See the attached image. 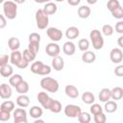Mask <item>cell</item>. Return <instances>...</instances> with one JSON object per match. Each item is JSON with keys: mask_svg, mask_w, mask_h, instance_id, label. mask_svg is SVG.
<instances>
[{"mask_svg": "<svg viewBox=\"0 0 123 123\" xmlns=\"http://www.w3.org/2000/svg\"><path fill=\"white\" fill-rule=\"evenodd\" d=\"M40 86L41 88H43L44 90L48 92L55 93L59 90L60 85L56 79L51 78V77H44L40 80Z\"/></svg>", "mask_w": 123, "mask_h": 123, "instance_id": "1", "label": "cell"}, {"mask_svg": "<svg viewBox=\"0 0 123 123\" xmlns=\"http://www.w3.org/2000/svg\"><path fill=\"white\" fill-rule=\"evenodd\" d=\"M3 12L8 19H14L17 14V4L13 1H6L3 3Z\"/></svg>", "mask_w": 123, "mask_h": 123, "instance_id": "2", "label": "cell"}, {"mask_svg": "<svg viewBox=\"0 0 123 123\" xmlns=\"http://www.w3.org/2000/svg\"><path fill=\"white\" fill-rule=\"evenodd\" d=\"M31 71L34 74H38L41 76H46L51 73V66L44 64L42 62L37 61L32 63L31 65Z\"/></svg>", "mask_w": 123, "mask_h": 123, "instance_id": "3", "label": "cell"}, {"mask_svg": "<svg viewBox=\"0 0 123 123\" xmlns=\"http://www.w3.org/2000/svg\"><path fill=\"white\" fill-rule=\"evenodd\" d=\"M89 38L91 40L92 46L95 50H100L104 46V38L102 37V34L99 30L94 29L89 34Z\"/></svg>", "mask_w": 123, "mask_h": 123, "instance_id": "4", "label": "cell"}, {"mask_svg": "<svg viewBox=\"0 0 123 123\" xmlns=\"http://www.w3.org/2000/svg\"><path fill=\"white\" fill-rule=\"evenodd\" d=\"M36 22H37V28L40 30L46 29V27L48 26L49 24L48 14H46L42 9H39L36 12Z\"/></svg>", "mask_w": 123, "mask_h": 123, "instance_id": "5", "label": "cell"}, {"mask_svg": "<svg viewBox=\"0 0 123 123\" xmlns=\"http://www.w3.org/2000/svg\"><path fill=\"white\" fill-rule=\"evenodd\" d=\"M81 112H82V110L77 105L69 104V105H66L65 108H64V114L67 117H70V118L78 117L81 114Z\"/></svg>", "mask_w": 123, "mask_h": 123, "instance_id": "6", "label": "cell"}, {"mask_svg": "<svg viewBox=\"0 0 123 123\" xmlns=\"http://www.w3.org/2000/svg\"><path fill=\"white\" fill-rule=\"evenodd\" d=\"M46 34H47L48 37L52 41H54V42L60 41L62 38V32L60 29L55 28V27H49V28H47Z\"/></svg>", "mask_w": 123, "mask_h": 123, "instance_id": "7", "label": "cell"}, {"mask_svg": "<svg viewBox=\"0 0 123 123\" xmlns=\"http://www.w3.org/2000/svg\"><path fill=\"white\" fill-rule=\"evenodd\" d=\"M14 123H27V111L21 107L13 111Z\"/></svg>", "mask_w": 123, "mask_h": 123, "instance_id": "8", "label": "cell"}, {"mask_svg": "<svg viewBox=\"0 0 123 123\" xmlns=\"http://www.w3.org/2000/svg\"><path fill=\"white\" fill-rule=\"evenodd\" d=\"M37 98V101L39 102V104L42 106V108H44L45 110H49V106H50L53 98H51L47 94V92H45V91L38 92Z\"/></svg>", "mask_w": 123, "mask_h": 123, "instance_id": "9", "label": "cell"}, {"mask_svg": "<svg viewBox=\"0 0 123 123\" xmlns=\"http://www.w3.org/2000/svg\"><path fill=\"white\" fill-rule=\"evenodd\" d=\"M45 52L48 56L54 58V57H57L59 56L60 52H61V48L60 46L55 43V42H51V43H48L45 47Z\"/></svg>", "mask_w": 123, "mask_h": 123, "instance_id": "10", "label": "cell"}, {"mask_svg": "<svg viewBox=\"0 0 123 123\" xmlns=\"http://www.w3.org/2000/svg\"><path fill=\"white\" fill-rule=\"evenodd\" d=\"M110 59L113 63H119L123 60V52L120 48H113L110 52Z\"/></svg>", "mask_w": 123, "mask_h": 123, "instance_id": "11", "label": "cell"}, {"mask_svg": "<svg viewBox=\"0 0 123 123\" xmlns=\"http://www.w3.org/2000/svg\"><path fill=\"white\" fill-rule=\"evenodd\" d=\"M12 94V88L9 85L7 84H2L0 86V97L2 99H9L11 98Z\"/></svg>", "mask_w": 123, "mask_h": 123, "instance_id": "12", "label": "cell"}, {"mask_svg": "<svg viewBox=\"0 0 123 123\" xmlns=\"http://www.w3.org/2000/svg\"><path fill=\"white\" fill-rule=\"evenodd\" d=\"M64 92H65L66 96H68L69 98H72V99H75V98H77L79 96V90L73 85H67V86H65Z\"/></svg>", "mask_w": 123, "mask_h": 123, "instance_id": "13", "label": "cell"}, {"mask_svg": "<svg viewBox=\"0 0 123 123\" xmlns=\"http://www.w3.org/2000/svg\"><path fill=\"white\" fill-rule=\"evenodd\" d=\"M62 51H63V53L65 55L72 56L76 51V46L72 41H70V40L66 41V42H64V44L62 46Z\"/></svg>", "mask_w": 123, "mask_h": 123, "instance_id": "14", "label": "cell"}, {"mask_svg": "<svg viewBox=\"0 0 123 123\" xmlns=\"http://www.w3.org/2000/svg\"><path fill=\"white\" fill-rule=\"evenodd\" d=\"M52 67L56 70V71H61L62 69H63L64 67V62L63 59L60 56L54 57L52 60Z\"/></svg>", "mask_w": 123, "mask_h": 123, "instance_id": "15", "label": "cell"}, {"mask_svg": "<svg viewBox=\"0 0 123 123\" xmlns=\"http://www.w3.org/2000/svg\"><path fill=\"white\" fill-rule=\"evenodd\" d=\"M79 35H80V31L75 26H71V27L67 28L65 31V37L68 39H75L79 37Z\"/></svg>", "mask_w": 123, "mask_h": 123, "instance_id": "16", "label": "cell"}, {"mask_svg": "<svg viewBox=\"0 0 123 123\" xmlns=\"http://www.w3.org/2000/svg\"><path fill=\"white\" fill-rule=\"evenodd\" d=\"M96 60V55L92 51H85L84 54L82 55V61L86 63H92Z\"/></svg>", "mask_w": 123, "mask_h": 123, "instance_id": "17", "label": "cell"}, {"mask_svg": "<svg viewBox=\"0 0 123 123\" xmlns=\"http://www.w3.org/2000/svg\"><path fill=\"white\" fill-rule=\"evenodd\" d=\"M22 58H23L22 53L18 50H15V51H12L11 56H10V61L12 62V64L16 66L19 63V62L22 60Z\"/></svg>", "mask_w": 123, "mask_h": 123, "instance_id": "18", "label": "cell"}, {"mask_svg": "<svg viewBox=\"0 0 123 123\" xmlns=\"http://www.w3.org/2000/svg\"><path fill=\"white\" fill-rule=\"evenodd\" d=\"M98 97H99V100L101 102H103V103L109 101L111 98V89L107 88V87L102 88L100 90V92H99V96Z\"/></svg>", "mask_w": 123, "mask_h": 123, "instance_id": "19", "label": "cell"}, {"mask_svg": "<svg viewBox=\"0 0 123 123\" xmlns=\"http://www.w3.org/2000/svg\"><path fill=\"white\" fill-rule=\"evenodd\" d=\"M78 16L80 17V18H83V19H85V18H87L89 15H90V13H91V10H90V8L88 7V6H81L80 8H78Z\"/></svg>", "mask_w": 123, "mask_h": 123, "instance_id": "20", "label": "cell"}, {"mask_svg": "<svg viewBox=\"0 0 123 123\" xmlns=\"http://www.w3.org/2000/svg\"><path fill=\"white\" fill-rule=\"evenodd\" d=\"M16 104L21 108H26L30 105V98L26 94H20L16 98Z\"/></svg>", "mask_w": 123, "mask_h": 123, "instance_id": "21", "label": "cell"}, {"mask_svg": "<svg viewBox=\"0 0 123 123\" xmlns=\"http://www.w3.org/2000/svg\"><path fill=\"white\" fill-rule=\"evenodd\" d=\"M42 10L44 11V12H45L46 14L51 15V14L56 13L58 8H57V5H56L55 3H53V2L50 1V2H48V3H45V5H44V7H43Z\"/></svg>", "mask_w": 123, "mask_h": 123, "instance_id": "22", "label": "cell"}, {"mask_svg": "<svg viewBox=\"0 0 123 123\" xmlns=\"http://www.w3.org/2000/svg\"><path fill=\"white\" fill-rule=\"evenodd\" d=\"M82 101L85 103V104H87V105H91L94 103L95 101V96L92 92L90 91H86L82 94Z\"/></svg>", "mask_w": 123, "mask_h": 123, "instance_id": "23", "label": "cell"}, {"mask_svg": "<svg viewBox=\"0 0 123 123\" xmlns=\"http://www.w3.org/2000/svg\"><path fill=\"white\" fill-rule=\"evenodd\" d=\"M12 73H13V69H12V65L6 64L3 66H0V74L2 77H4V78L11 77L12 75Z\"/></svg>", "mask_w": 123, "mask_h": 123, "instance_id": "24", "label": "cell"}, {"mask_svg": "<svg viewBox=\"0 0 123 123\" xmlns=\"http://www.w3.org/2000/svg\"><path fill=\"white\" fill-rule=\"evenodd\" d=\"M111 98H112V100L117 101V100L122 99V97H123V88L122 87L115 86L112 89H111Z\"/></svg>", "mask_w": 123, "mask_h": 123, "instance_id": "25", "label": "cell"}, {"mask_svg": "<svg viewBox=\"0 0 123 123\" xmlns=\"http://www.w3.org/2000/svg\"><path fill=\"white\" fill-rule=\"evenodd\" d=\"M15 89L19 94H26L29 91V84L23 80L15 86Z\"/></svg>", "mask_w": 123, "mask_h": 123, "instance_id": "26", "label": "cell"}, {"mask_svg": "<svg viewBox=\"0 0 123 123\" xmlns=\"http://www.w3.org/2000/svg\"><path fill=\"white\" fill-rule=\"evenodd\" d=\"M8 46L12 51H15L18 50L19 46H20V41L17 37H12L11 38H9L8 40Z\"/></svg>", "mask_w": 123, "mask_h": 123, "instance_id": "27", "label": "cell"}, {"mask_svg": "<svg viewBox=\"0 0 123 123\" xmlns=\"http://www.w3.org/2000/svg\"><path fill=\"white\" fill-rule=\"evenodd\" d=\"M29 113H30L31 117H33V118L37 119V118H39V117H41V116H42L43 111H42V109H41V108H39L38 106H33V107L30 109Z\"/></svg>", "mask_w": 123, "mask_h": 123, "instance_id": "28", "label": "cell"}, {"mask_svg": "<svg viewBox=\"0 0 123 123\" xmlns=\"http://www.w3.org/2000/svg\"><path fill=\"white\" fill-rule=\"evenodd\" d=\"M105 111L108 112V113H112L114 112L116 110H117V104L115 101H111V100H109L107 102H105Z\"/></svg>", "mask_w": 123, "mask_h": 123, "instance_id": "29", "label": "cell"}, {"mask_svg": "<svg viewBox=\"0 0 123 123\" xmlns=\"http://www.w3.org/2000/svg\"><path fill=\"white\" fill-rule=\"evenodd\" d=\"M49 111L54 112V113H59L62 111V104L60 101L58 100H54L52 99V102L49 106Z\"/></svg>", "mask_w": 123, "mask_h": 123, "instance_id": "30", "label": "cell"}, {"mask_svg": "<svg viewBox=\"0 0 123 123\" xmlns=\"http://www.w3.org/2000/svg\"><path fill=\"white\" fill-rule=\"evenodd\" d=\"M0 110L2 111H14V103L12 101H10V100H7V101H4L1 106H0Z\"/></svg>", "mask_w": 123, "mask_h": 123, "instance_id": "31", "label": "cell"}, {"mask_svg": "<svg viewBox=\"0 0 123 123\" xmlns=\"http://www.w3.org/2000/svg\"><path fill=\"white\" fill-rule=\"evenodd\" d=\"M21 81H23V79H22V76H21L20 74H12V75L10 77V79H9L10 85H11L12 86H13V87H15Z\"/></svg>", "mask_w": 123, "mask_h": 123, "instance_id": "32", "label": "cell"}, {"mask_svg": "<svg viewBox=\"0 0 123 123\" xmlns=\"http://www.w3.org/2000/svg\"><path fill=\"white\" fill-rule=\"evenodd\" d=\"M78 120L81 123H88L91 120V116H90V114L88 112H86V111H84L83 112L82 111L81 114L78 116Z\"/></svg>", "mask_w": 123, "mask_h": 123, "instance_id": "33", "label": "cell"}, {"mask_svg": "<svg viewBox=\"0 0 123 123\" xmlns=\"http://www.w3.org/2000/svg\"><path fill=\"white\" fill-rule=\"evenodd\" d=\"M78 47L81 51H86L88 50V47H89V41L86 39V38H82L79 40L78 42Z\"/></svg>", "mask_w": 123, "mask_h": 123, "instance_id": "34", "label": "cell"}, {"mask_svg": "<svg viewBox=\"0 0 123 123\" xmlns=\"http://www.w3.org/2000/svg\"><path fill=\"white\" fill-rule=\"evenodd\" d=\"M119 6H120V3L118 0H109L107 3V8L111 12L115 9H117Z\"/></svg>", "mask_w": 123, "mask_h": 123, "instance_id": "35", "label": "cell"}, {"mask_svg": "<svg viewBox=\"0 0 123 123\" xmlns=\"http://www.w3.org/2000/svg\"><path fill=\"white\" fill-rule=\"evenodd\" d=\"M22 55H23V58H24L25 60H27L29 62H33V61L36 59V57H37V56H36V55H34V54H33V53L28 49V48H27V49H25V50L23 51Z\"/></svg>", "mask_w": 123, "mask_h": 123, "instance_id": "36", "label": "cell"}, {"mask_svg": "<svg viewBox=\"0 0 123 123\" xmlns=\"http://www.w3.org/2000/svg\"><path fill=\"white\" fill-rule=\"evenodd\" d=\"M89 110H90V112H91L93 115L98 114V113H100V112H103V108H102L99 104H96V103L91 104Z\"/></svg>", "mask_w": 123, "mask_h": 123, "instance_id": "37", "label": "cell"}, {"mask_svg": "<svg viewBox=\"0 0 123 123\" xmlns=\"http://www.w3.org/2000/svg\"><path fill=\"white\" fill-rule=\"evenodd\" d=\"M113 28H112V26L111 25H110V24H106V25H104L103 27H102V33H103V35H105V36H107V37H110V36H111L112 34H113Z\"/></svg>", "mask_w": 123, "mask_h": 123, "instance_id": "38", "label": "cell"}, {"mask_svg": "<svg viewBox=\"0 0 123 123\" xmlns=\"http://www.w3.org/2000/svg\"><path fill=\"white\" fill-rule=\"evenodd\" d=\"M111 14L114 18H117V19L123 18V8L121 6H119L117 9H115L114 11L111 12Z\"/></svg>", "mask_w": 123, "mask_h": 123, "instance_id": "39", "label": "cell"}, {"mask_svg": "<svg viewBox=\"0 0 123 123\" xmlns=\"http://www.w3.org/2000/svg\"><path fill=\"white\" fill-rule=\"evenodd\" d=\"M107 121V117L104 112H100L94 115V122L95 123H105Z\"/></svg>", "mask_w": 123, "mask_h": 123, "instance_id": "40", "label": "cell"}, {"mask_svg": "<svg viewBox=\"0 0 123 123\" xmlns=\"http://www.w3.org/2000/svg\"><path fill=\"white\" fill-rule=\"evenodd\" d=\"M28 49L34 54L37 56L38 50H39V43H34V42H29V45H28Z\"/></svg>", "mask_w": 123, "mask_h": 123, "instance_id": "41", "label": "cell"}, {"mask_svg": "<svg viewBox=\"0 0 123 123\" xmlns=\"http://www.w3.org/2000/svg\"><path fill=\"white\" fill-rule=\"evenodd\" d=\"M29 42L39 43L40 42V35L37 33H32L29 36Z\"/></svg>", "mask_w": 123, "mask_h": 123, "instance_id": "42", "label": "cell"}, {"mask_svg": "<svg viewBox=\"0 0 123 123\" xmlns=\"http://www.w3.org/2000/svg\"><path fill=\"white\" fill-rule=\"evenodd\" d=\"M11 118V112L0 110V121H8Z\"/></svg>", "mask_w": 123, "mask_h": 123, "instance_id": "43", "label": "cell"}, {"mask_svg": "<svg viewBox=\"0 0 123 123\" xmlns=\"http://www.w3.org/2000/svg\"><path fill=\"white\" fill-rule=\"evenodd\" d=\"M9 60H10V57L8 55H6V54L1 55V57H0V66H3V65L8 64Z\"/></svg>", "mask_w": 123, "mask_h": 123, "instance_id": "44", "label": "cell"}, {"mask_svg": "<svg viewBox=\"0 0 123 123\" xmlns=\"http://www.w3.org/2000/svg\"><path fill=\"white\" fill-rule=\"evenodd\" d=\"M114 74L118 77H123V64H120L115 67L114 69Z\"/></svg>", "mask_w": 123, "mask_h": 123, "instance_id": "45", "label": "cell"}, {"mask_svg": "<svg viewBox=\"0 0 123 123\" xmlns=\"http://www.w3.org/2000/svg\"><path fill=\"white\" fill-rule=\"evenodd\" d=\"M28 64H29V62L27 61V60H25L24 58H22V60L19 62V63L16 65L18 68H20V69H24V68H26L27 66H28Z\"/></svg>", "mask_w": 123, "mask_h": 123, "instance_id": "46", "label": "cell"}, {"mask_svg": "<svg viewBox=\"0 0 123 123\" xmlns=\"http://www.w3.org/2000/svg\"><path fill=\"white\" fill-rule=\"evenodd\" d=\"M115 31L116 33L123 35V21H118L115 24Z\"/></svg>", "mask_w": 123, "mask_h": 123, "instance_id": "47", "label": "cell"}, {"mask_svg": "<svg viewBox=\"0 0 123 123\" xmlns=\"http://www.w3.org/2000/svg\"><path fill=\"white\" fill-rule=\"evenodd\" d=\"M7 25V21L4 14H0V29H4Z\"/></svg>", "mask_w": 123, "mask_h": 123, "instance_id": "48", "label": "cell"}, {"mask_svg": "<svg viewBox=\"0 0 123 123\" xmlns=\"http://www.w3.org/2000/svg\"><path fill=\"white\" fill-rule=\"evenodd\" d=\"M80 2H81V0H67V3L70 6H77L80 4Z\"/></svg>", "mask_w": 123, "mask_h": 123, "instance_id": "49", "label": "cell"}, {"mask_svg": "<svg viewBox=\"0 0 123 123\" xmlns=\"http://www.w3.org/2000/svg\"><path fill=\"white\" fill-rule=\"evenodd\" d=\"M117 44H118L121 48H123V36H120V37L117 38Z\"/></svg>", "mask_w": 123, "mask_h": 123, "instance_id": "50", "label": "cell"}, {"mask_svg": "<svg viewBox=\"0 0 123 123\" xmlns=\"http://www.w3.org/2000/svg\"><path fill=\"white\" fill-rule=\"evenodd\" d=\"M36 3H38V4H43V3H48L50 2L51 0H34Z\"/></svg>", "mask_w": 123, "mask_h": 123, "instance_id": "51", "label": "cell"}, {"mask_svg": "<svg viewBox=\"0 0 123 123\" xmlns=\"http://www.w3.org/2000/svg\"><path fill=\"white\" fill-rule=\"evenodd\" d=\"M97 1H98V0H86V2H87L89 5H93V4H95Z\"/></svg>", "mask_w": 123, "mask_h": 123, "instance_id": "52", "label": "cell"}, {"mask_svg": "<svg viewBox=\"0 0 123 123\" xmlns=\"http://www.w3.org/2000/svg\"><path fill=\"white\" fill-rule=\"evenodd\" d=\"M13 2H15L16 4H23L25 0H13Z\"/></svg>", "mask_w": 123, "mask_h": 123, "instance_id": "53", "label": "cell"}, {"mask_svg": "<svg viewBox=\"0 0 123 123\" xmlns=\"http://www.w3.org/2000/svg\"><path fill=\"white\" fill-rule=\"evenodd\" d=\"M55 1H57V2H62V1H64V0H55Z\"/></svg>", "mask_w": 123, "mask_h": 123, "instance_id": "54", "label": "cell"}, {"mask_svg": "<svg viewBox=\"0 0 123 123\" xmlns=\"http://www.w3.org/2000/svg\"><path fill=\"white\" fill-rule=\"evenodd\" d=\"M4 2H5L4 0H0V3H4Z\"/></svg>", "mask_w": 123, "mask_h": 123, "instance_id": "55", "label": "cell"}]
</instances>
